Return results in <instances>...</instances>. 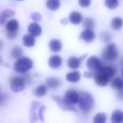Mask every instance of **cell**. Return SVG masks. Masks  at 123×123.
Masks as SVG:
<instances>
[{
  "instance_id": "cb8c5ba5",
  "label": "cell",
  "mask_w": 123,
  "mask_h": 123,
  "mask_svg": "<svg viewBox=\"0 0 123 123\" xmlns=\"http://www.w3.org/2000/svg\"><path fill=\"white\" fill-rule=\"evenodd\" d=\"M11 55L14 58H20L23 55V50L19 46H14L11 51Z\"/></svg>"
},
{
  "instance_id": "277c9868",
  "label": "cell",
  "mask_w": 123,
  "mask_h": 123,
  "mask_svg": "<svg viewBox=\"0 0 123 123\" xmlns=\"http://www.w3.org/2000/svg\"><path fill=\"white\" fill-rule=\"evenodd\" d=\"M102 56L105 60H107V61H113V60L116 59L118 56V52L116 45L113 43L108 45L103 51Z\"/></svg>"
},
{
  "instance_id": "3957f363",
  "label": "cell",
  "mask_w": 123,
  "mask_h": 123,
  "mask_svg": "<svg viewBox=\"0 0 123 123\" xmlns=\"http://www.w3.org/2000/svg\"><path fill=\"white\" fill-rule=\"evenodd\" d=\"M33 62L29 57H20L16 61L14 64V69L18 73H26L32 68Z\"/></svg>"
},
{
  "instance_id": "8992f818",
  "label": "cell",
  "mask_w": 123,
  "mask_h": 123,
  "mask_svg": "<svg viewBox=\"0 0 123 123\" xmlns=\"http://www.w3.org/2000/svg\"><path fill=\"white\" fill-rule=\"evenodd\" d=\"M25 81L21 78H14L11 80L10 88L11 90L14 93H18L22 91L25 89Z\"/></svg>"
},
{
  "instance_id": "8fae6325",
  "label": "cell",
  "mask_w": 123,
  "mask_h": 123,
  "mask_svg": "<svg viewBox=\"0 0 123 123\" xmlns=\"http://www.w3.org/2000/svg\"><path fill=\"white\" fill-rule=\"evenodd\" d=\"M28 31H29L30 34H31L32 36H34L35 37H36V36H41V32H42L41 27L37 24V23H31V24L29 25Z\"/></svg>"
},
{
  "instance_id": "ba28073f",
  "label": "cell",
  "mask_w": 123,
  "mask_h": 123,
  "mask_svg": "<svg viewBox=\"0 0 123 123\" xmlns=\"http://www.w3.org/2000/svg\"><path fill=\"white\" fill-rule=\"evenodd\" d=\"M80 38L86 42H91L95 38V34L90 29H86L80 34Z\"/></svg>"
},
{
  "instance_id": "30bf717a",
  "label": "cell",
  "mask_w": 123,
  "mask_h": 123,
  "mask_svg": "<svg viewBox=\"0 0 123 123\" xmlns=\"http://www.w3.org/2000/svg\"><path fill=\"white\" fill-rule=\"evenodd\" d=\"M83 58H84V56H83ZM83 58H79L76 56H71L68 61V66L72 69H77L80 67L81 62H82Z\"/></svg>"
},
{
  "instance_id": "4dcf8cb0",
  "label": "cell",
  "mask_w": 123,
  "mask_h": 123,
  "mask_svg": "<svg viewBox=\"0 0 123 123\" xmlns=\"http://www.w3.org/2000/svg\"><path fill=\"white\" fill-rule=\"evenodd\" d=\"M84 75H85V77H86V78H90L91 76H94L92 74H89V73H87V72L84 73Z\"/></svg>"
},
{
  "instance_id": "1f68e13d",
  "label": "cell",
  "mask_w": 123,
  "mask_h": 123,
  "mask_svg": "<svg viewBox=\"0 0 123 123\" xmlns=\"http://www.w3.org/2000/svg\"><path fill=\"white\" fill-rule=\"evenodd\" d=\"M122 74H123V70H122Z\"/></svg>"
},
{
  "instance_id": "52a82bcc",
  "label": "cell",
  "mask_w": 123,
  "mask_h": 123,
  "mask_svg": "<svg viewBox=\"0 0 123 123\" xmlns=\"http://www.w3.org/2000/svg\"><path fill=\"white\" fill-rule=\"evenodd\" d=\"M86 66H87L88 69L90 71H98L101 67V62L98 57L94 56H92L88 59L87 62H86Z\"/></svg>"
},
{
  "instance_id": "5bb4252c",
  "label": "cell",
  "mask_w": 123,
  "mask_h": 123,
  "mask_svg": "<svg viewBox=\"0 0 123 123\" xmlns=\"http://www.w3.org/2000/svg\"><path fill=\"white\" fill-rule=\"evenodd\" d=\"M19 29V22L17 19H11L6 25V31L9 32H16Z\"/></svg>"
},
{
  "instance_id": "83f0119b",
  "label": "cell",
  "mask_w": 123,
  "mask_h": 123,
  "mask_svg": "<svg viewBox=\"0 0 123 123\" xmlns=\"http://www.w3.org/2000/svg\"><path fill=\"white\" fill-rule=\"evenodd\" d=\"M91 4V0H79V4L81 7H89Z\"/></svg>"
},
{
  "instance_id": "603a6c76",
  "label": "cell",
  "mask_w": 123,
  "mask_h": 123,
  "mask_svg": "<svg viewBox=\"0 0 123 123\" xmlns=\"http://www.w3.org/2000/svg\"><path fill=\"white\" fill-rule=\"evenodd\" d=\"M14 14V12L12 10H10V9L4 10V12L1 14V24L3 25L6 20H7V19H9V17L13 16Z\"/></svg>"
},
{
  "instance_id": "e0dca14e",
  "label": "cell",
  "mask_w": 123,
  "mask_h": 123,
  "mask_svg": "<svg viewBox=\"0 0 123 123\" xmlns=\"http://www.w3.org/2000/svg\"><path fill=\"white\" fill-rule=\"evenodd\" d=\"M46 84L50 89H57L61 85V82L57 79L55 78H49L46 80Z\"/></svg>"
},
{
  "instance_id": "6da1fadb",
  "label": "cell",
  "mask_w": 123,
  "mask_h": 123,
  "mask_svg": "<svg viewBox=\"0 0 123 123\" xmlns=\"http://www.w3.org/2000/svg\"><path fill=\"white\" fill-rule=\"evenodd\" d=\"M116 73V69L114 67H101L94 75V82L101 87L107 85Z\"/></svg>"
},
{
  "instance_id": "d6986e66",
  "label": "cell",
  "mask_w": 123,
  "mask_h": 123,
  "mask_svg": "<svg viewBox=\"0 0 123 123\" xmlns=\"http://www.w3.org/2000/svg\"><path fill=\"white\" fill-rule=\"evenodd\" d=\"M46 5L47 9H49L50 10L55 11L59 9L60 0H47L46 3Z\"/></svg>"
},
{
  "instance_id": "9c48e42d",
  "label": "cell",
  "mask_w": 123,
  "mask_h": 123,
  "mask_svg": "<svg viewBox=\"0 0 123 123\" xmlns=\"http://www.w3.org/2000/svg\"><path fill=\"white\" fill-rule=\"evenodd\" d=\"M62 59L57 55L51 56L48 60V64L52 68H58L62 65Z\"/></svg>"
},
{
  "instance_id": "f546056e",
  "label": "cell",
  "mask_w": 123,
  "mask_h": 123,
  "mask_svg": "<svg viewBox=\"0 0 123 123\" xmlns=\"http://www.w3.org/2000/svg\"><path fill=\"white\" fill-rule=\"evenodd\" d=\"M6 36H7V38H9V39L12 40V39H14V38L17 36V34H16V32H9V31H8V33L6 34Z\"/></svg>"
},
{
  "instance_id": "7a4b0ae2",
  "label": "cell",
  "mask_w": 123,
  "mask_h": 123,
  "mask_svg": "<svg viewBox=\"0 0 123 123\" xmlns=\"http://www.w3.org/2000/svg\"><path fill=\"white\" fill-rule=\"evenodd\" d=\"M79 108L84 113H88L94 107V99L90 94L87 92H83L80 94L79 98Z\"/></svg>"
},
{
  "instance_id": "ac0fdd59",
  "label": "cell",
  "mask_w": 123,
  "mask_h": 123,
  "mask_svg": "<svg viewBox=\"0 0 123 123\" xmlns=\"http://www.w3.org/2000/svg\"><path fill=\"white\" fill-rule=\"evenodd\" d=\"M111 121L113 123H120L123 121V112L121 111H115L111 116Z\"/></svg>"
},
{
  "instance_id": "484cf974",
  "label": "cell",
  "mask_w": 123,
  "mask_h": 123,
  "mask_svg": "<svg viewBox=\"0 0 123 123\" xmlns=\"http://www.w3.org/2000/svg\"><path fill=\"white\" fill-rule=\"evenodd\" d=\"M94 25H95V22H94V20L93 19H91V18H86V19H84V27L85 29L92 30L94 27Z\"/></svg>"
},
{
  "instance_id": "9a60e30c",
  "label": "cell",
  "mask_w": 123,
  "mask_h": 123,
  "mask_svg": "<svg viewBox=\"0 0 123 123\" xmlns=\"http://www.w3.org/2000/svg\"><path fill=\"white\" fill-rule=\"evenodd\" d=\"M69 20L72 24L79 25L80 24L81 20H82V15H81L80 13L77 12V11H74L69 15Z\"/></svg>"
},
{
  "instance_id": "2e32d148",
  "label": "cell",
  "mask_w": 123,
  "mask_h": 123,
  "mask_svg": "<svg viewBox=\"0 0 123 123\" xmlns=\"http://www.w3.org/2000/svg\"><path fill=\"white\" fill-rule=\"evenodd\" d=\"M23 43L26 47H31V46H35L36 44V40H35V36H32L31 34L25 35L23 37Z\"/></svg>"
},
{
  "instance_id": "f1b7e54d",
  "label": "cell",
  "mask_w": 123,
  "mask_h": 123,
  "mask_svg": "<svg viewBox=\"0 0 123 123\" xmlns=\"http://www.w3.org/2000/svg\"><path fill=\"white\" fill-rule=\"evenodd\" d=\"M31 18L34 21L37 22V21H40L41 19V15L39 14V13H33V14H31Z\"/></svg>"
},
{
  "instance_id": "4fadbf2b",
  "label": "cell",
  "mask_w": 123,
  "mask_h": 123,
  "mask_svg": "<svg viewBox=\"0 0 123 123\" xmlns=\"http://www.w3.org/2000/svg\"><path fill=\"white\" fill-rule=\"evenodd\" d=\"M49 47L51 49V51H54V52H59L62 50V42L59 41V40H51V42L49 44Z\"/></svg>"
},
{
  "instance_id": "d4e9b609",
  "label": "cell",
  "mask_w": 123,
  "mask_h": 123,
  "mask_svg": "<svg viewBox=\"0 0 123 123\" xmlns=\"http://www.w3.org/2000/svg\"><path fill=\"white\" fill-rule=\"evenodd\" d=\"M94 123H105L106 121V116L105 113H98L93 120Z\"/></svg>"
},
{
  "instance_id": "ffe728a7",
  "label": "cell",
  "mask_w": 123,
  "mask_h": 123,
  "mask_svg": "<svg viewBox=\"0 0 123 123\" xmlns=\"http://www.w3.org/2000/svg\"><path fill=\"white\" fill-rule=\"evenodd\" d=\"M111 26L114 30L118 31V30L121 29V27L123 26V19H121L119 17H116L112 19L111 21Z\"/></svg>"
},
{
  "instance_id": "4316f807",
  "label": "cell",
  "mask_w": 123,
  "mask_h": 123,
  "mask_svg": "<svg viewBox=\"0 0 123 123\" xmlns=\"http://www.w3.org/2000/svg\"><path fill=\"white\" fill-rule=\"evenodd\" d=\"M105 4L110 9H115L117 8L119 2L118 0H105Z\"/></svg>"
},
{
  "instance_id": "44dd1931",
  "label": "cell",
  "mask_w": 123,
  "mask_h": 123,
  "mask_svg": "<svg viewBox=\"0 0 123 123\" xmlns=\"http://www.w3.org/2000/svg\"><path fill=\"white\" fill-rule=\"evenodd\" d=\"M111 87L117 90H121L123 88V80L120 78H116L111 81Z\"/></svg>"
},
{
  "instance_id": "7402d4cb",
  "label": "cell",
  "mask_w": 123,
  "mask_h": 123,
  "mask_svg": "<svg viewBox=\"0 0 123 123\" xmlns=\"http://www.w3.org/2000/svg\"><path fill=\"white\" fill-rule=\"evenodd\" d=\"M46 91H47V89L45 85H40L35 89V95L36 97H43L45 94H46Z\"/></svg>"
},
{
  "instance_id": "7c38bea8",
  "label": "cell",
  "mask_w": 123,
  "mask_h": 123,
  "mask_svg": "<svg viewBox=\"0 0 123 123\" xmlns=\"http://www.w3.org/2000/svg\"><path fill=\"white\" fill-rule=\"evenodd\" d=\"M80 73L78 71H73L66 75V79L71 83H77L80 80Z\"/></svg>"
},
{
  "instance_id": "5b68a950",
  "label": "cell",
  "mask_w": 123,
  "mask_h": 123,
  "mask_svg": "<svg viewBox=\"0 0 123 123\" xmlns=\"http://www.w3.org/2000/svg\"><path fill=\"white\" fill-rule=\"evenodd\" d=\"M79 98H80V94L77 91L74 90V89H69V90L66 91L65 95H64V100L67 104L71 105H75L79 103Z\"/></svg>"
}]
</instances>
